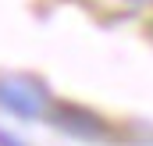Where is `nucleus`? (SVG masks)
<instances>
[{"mask_svg":"<svg viewBox=\"0 0 153 146\" xmlns=\"http://www.w3.org/2000/svg\"><path fill=\"white\" fill-rule=\"evenodd\" d=\"M0 107L14 118H43L46 114V96L43 89L32 82H22V78H4L0 82Z\"/></svg>","mask_w":153,"mask_h":146,"instance_id":"1","label":"nucleus"},{"mask_svg":"<svg viewBox=\"0 0 153 146\" xmlns=\"http://www.w3.org/2000/svg\"><path fill=\"white\" fill-rule=\"evenodd\" d=\"M53 121H57V128H64V132H71V136H82V139H103V136H107L96 118H89V114H82V110H71V107L53 110Z\"/></svg>","mask_w":153,"mask_h":146,"instance_id":"2","label":"nucleus"},{"mask_svg":"<svg viewBox=\"0 0 153 146\" xmlns=\"http://www.w3.org/2000/svg\"><path fill=\"white\" fill-rule=\"evenodd\" d=\"M0 146H22V143H14L11 136H4V132H0Z\"/></svg>","mask_w":153,"mask_h":146,"instance_id":"3","label":"nucleus"}]
</instances>
